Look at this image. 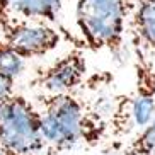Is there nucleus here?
I'll use <instances>...</instances> for the list:
<instances>
[{
  "mask_svg": "<svg viewBox=\"0 0 155 155\" xmlns=\"http://www.w3.org/2000/svg\"><path fill=\"white\" fill-rule=\"evenodd\" d=\"M104 155H106V153H104Z\"/></svg>",
  "mask_w": 155,
  "mask_h": 155,
  "instance_id": "ddd939ff",
  "label": "nucleus"
},
{
  "mask_svg": "<svg viewBox=\"0 0 155 155\" xmlns=\"http://www.w3.org/2000/svg\"><path fill=\"white\" fill-rule=\"evenodd\" d=\"M87 75V60L84 48L77 46L67 55L56 58L53 63L38 68L29 80L32 91L38 94H60L73 92L84 84Z\"/></svg>",
  "mask_w": 155,
  "mask_h": 155,
  "instance_id": "423d86ee",
  "label": "nucleus"
},
{
  "mask_svg": "<svg viewBox=\"0 0 155 155\" xmlns=\"http://www.w3.org/2000/svg\"><path fill=\"white\" fill-rule=\"evenodd\" d=\"M130 43L155 58V0H123Z\"/></svg>",
  "mask_w": 155,
  "mask_h": 155,
  "instance_id": "0eeeda50",
  "label": "nucleus"
},
{
  "mask_svg": "<svg viewBox=\"0 0 155 155\" xmlns=\"http://www.w3.org/2000/svg\"><path fill=\"white\" fill-rule=\"evenodd\" d=\"M15 92V80L0 72V101Z\"/></svg>",
  "mask_w": 155,
  "mask_h": 155,
  "instance_id": "9b49d317",
  "label": "nucleus"
},
{
  "mask_svg": "<svg viewBox=\"0 0 155 155\" xmlns=\"http://www.w3.org/2000/svg\"><path fill=\"white\" fill-rule=\"evenodd\" d=\"M0 38L22 60L41 58L58 48L61 31L48 22L0 14Z\"/></svg>",
  "mask_w": 155,
  "mask_h": 155,
  "instance_id": "39448f33",
  "label": "nucleus"
},
{
  "mask_svg": "<svg viewBox=\"0 0 155 155\" xmlns=\"http://www.w3.org/2000/svg\"><path fill=\"white\" fill-rule=\"evenodd\" d=\"M123 155H155V114L123 148Z\"/></svg>",
  "mask_w": 155,
  "mask_h": 155,
  "instance_id": "1a4fd4ad",
  "label": "nucleus"
},
{
  "mask_svg": "<svg viewBox=\"0 0 155 155\" xmlns=\"http://www.w3.org/2000/svg\"><path fill=\"white\" fill-rule=\"evenodd\" d=\"M75 22L82 34L84 48L106 50L118 61L123 58L126 34L123 0H77Z\"/></svg>",
  "mask_w": 155,
  "mask_h": 155,
  "instance_id": "7ed1b4c3",
  "label": "nucleus"
},
{
  "mask_svg": "<svg viewBox=\"0 0 155 155\" xmlns=\"http://www.w3.org/2000/svg\"><path fill=\"white\" fill-rule=\"evenodd\" d=\"M36 107L41 119V155H61L84 140L87 106L75 91L38 94Z\"/></svg>",
  "mask_w": 155,
  "mask_h": 155,
  "instance_id": "f03ea898",
  "label": "nucleus"
},
{
  "mask_svg": "<svg viewBox=\"0 0 155 155\" xmlns=\"http://www.w3.org/2000/svg\"><path fill=\"white\" fill-rule=\"evenodd\" d=\"M24 70V60L9 48V45L0 38V72L10 78H17Z\"/></svg>",
  "mask_w": 155,
  "mask_h": 155,
  "instance_id": "9d476101",
  "label": "nucleus"
},
{
  "mask_svg": "<svg viewBox=\"0 0 155 155\" xmlns=\"http://www.w3.org/2000/svg\"><path fill=\"white\" fill-rule=\"evenodd\" d=\"M0 143L19 155L43 153L39 111L22 94L0 101Z\"/></svg>",
  "mask_w": 155,
  "mask_h": 155,
  "instance_id": "20e7f679",
  "label": "nucleus"
},
{
  "mask_svg": "<svg viewBox=\"0 0 155 155\" xmlns=\"http://www.w3.org/2000/svg\"><path fill=\"white\" fill-rule=\"evenodd\" d=\"M63 5L65 0H0V14L55 24L65 32L61 26Z\"/></svg>",
  "mask_w": 155,
  "mask_h": 155,
  "instance_id": "6e6552de",
  "label": "nucleus"
},
{
  "mask_svg": "<svg viewBox=\"0 0 155 155\" xmlns=\"http://www.w3.org/2000/svg\"><path fill=\"white\" fill-rule=\"evenodd\" d=\"M135 65V89L114 99L107 133L114 140L133 137L155 114V58L141 46L130 43Z\"/></svg>",
  "mask_w": 155,
  "mask_h": 155,
  "instance_id": "f257e3e1",
  "label": "nucleus"
},
{
  "mask_svg": "<svg viewBox=\"0 0 155 155\" xmlns=\"http://www.w3.org/2000/svg\"><path fill=\"white\" fill-rule=\"evenodd\" d=\"M0 155H19V153L12 152L10 148H7V147H4L2 143H0Z\"/></svg>",
  "mask_w": 155,
  "mask_h": 155,
  "instance_id": "f8f14e48",
  "label": "nucleus"
}]
</instances>
